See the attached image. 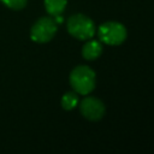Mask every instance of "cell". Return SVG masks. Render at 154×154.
I'll use <instances>...</instances> for the list:
<instances>
[{"mask_svg":"<svg viewBox=\"0 0 154 154\" xmlns=\"http://www.w3.org/2000/svg\"><path fill=\"white\" fill-rule=\"evenodd\" d=\"M69 79L75 93L81 95H88L91 93L96 84V75L94 70L85 65L73 67L70 72Z\"/></svg>","mask_w":154,"mask_h":154,"instance_id":"cell-1","label":"cell"},{"mask_svg":"<svg viewBox=\"0 0 154 154\" xmlns=\"http://www.w3.org/2000/svg\"><path fill=\"white\" fill-rule=\"evenodd\" d=\"M67 31L71 36L78 40H89L94 37L96 28L94 22L88 16L77 13L72 14L67 19Z\"/></svg>","mask_w":154,"mask_h":154,"instance_id":"cell-2","label":"cell"},{"mask_svg":"<svg viewBox=\"0 0 154 154\" xmlns=\"http://www.w3.org/2000/svg\"><path fill=\"white\" fill-rule=\"evenodd\" d=\"M128 36L126 28L119 22H106L97 28V37L109 46L122 45Z\"/></svg>","mask_w":154,"mask_h":154,"instance_id":"cell-3","label":"cell"},{"mask_svg":"<svg viewBox=\"0 0 154 154\" xmlns=\"http://www.w3.org/2000/svg\"><path fill=\"white\" fill-rule=\"evenodd\" d=\"M57 30H58V26L53 18L42 17L32 25L30 30V37L34 42L46 43L54 37V35L57 34Z\"/></svg>","mask_w":154,"mask_h":154,"instance_id":"cell-4","label":"cell"},{"mask_svg":"<svg viewBox=\"0 0 154 154\" xmlns=\"http://www.w3.org/2000/svg\"><path fill=\"white\" fill-rule=\"evenodd\" d=\"M79 111L85 119L96 122V120H100L105 116L106 107L100 99L94 97V96H87L81 101Z\"/></svg>","mask_w":154,"mask_h":154,"instance_id":"cell-5","label":"cell"},{"mask_svg":"<svg viewBox=\"0 0 154 154\" xmlns=\"http://www.w3.org/2000/svg\"><path fill=\"white\" fill-rule=\"evenodd\" d=\"M102 53V46L96 40H89L84 43L82 48V55L87 60H95Z\"/></svg>","mask_w":154,"mask_h":154,"instance_id":"cell-6","label":"cell"},{"mask_svg":"<svg viewBox=\"0 0 154 154\" xmlns=\"http://www.w3.org/2000/svg\"><path fill=\"white\" fill-rule=\"evenodd\" d=\"M46 11L51 16H58L61 14L67 5V0H43Z\"/></svg>","mask_w":154,"mask_h":154,"instance_id":"cell-7","label":"cell"},{"mask_svg":"<svg viewBox=\"0 0 154 154\" xmlns=\"http://www.w3.org/2000/svg\"><path fill=\"white\" fill-rule=\"evenodd\" d=\"M78 103V96L77 93L73 91H67L61 97V107L66 111H71L73 109Z\"/></svg>","mask_w":154,"mask_h":154,"instance_id":"cell-8","label":"cell"},{"mask_svg":"<svg viewBox=\"0 0 154 154\" xmlns=\"http://www.w3.org/2000/svg\"><path fill=\"white\" fill-rule=\"evenodd\" d=\"M0 1L12 10H20L26 5L28 0H0Z\"/></svg>","mask_w":154,"mask_h":154,"instance_id":"cell-9","label":"cell"}]
</instances>
